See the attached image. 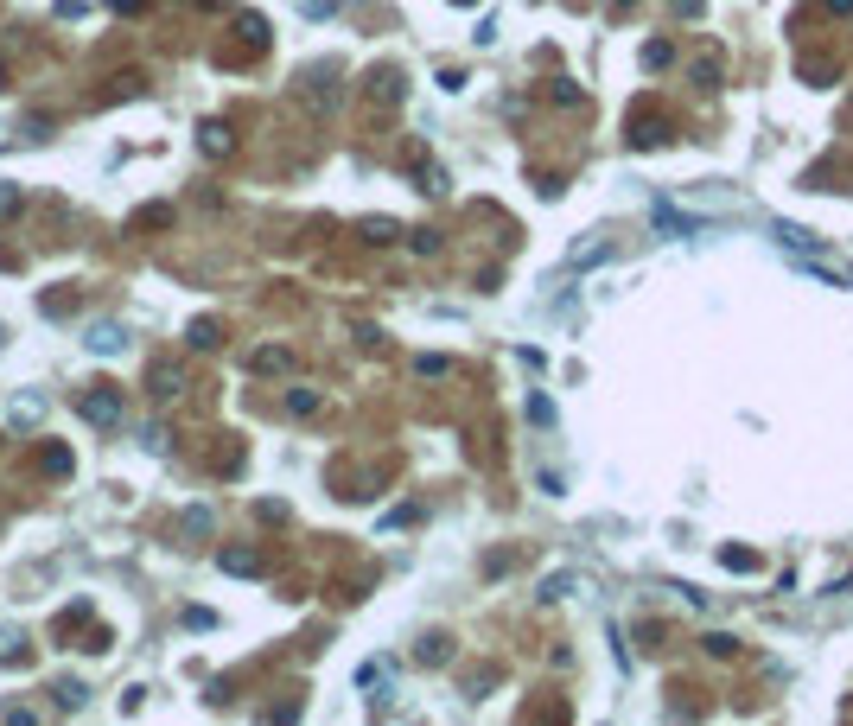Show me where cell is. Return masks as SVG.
<instances>
[{
    "instance_id": "5bb4252c",
    "label": "cell",
    "mask_w": 853,
    "mask_h": 726,
    "mask_svg": "<svg viewBox=\"0 0 853 726\" xmlns=\"http://www.w3.org/2000/svg\"><path fill=\"white\" fill-rule=\"evenodd\" d=\"M363 236H370V242H395V236H402V223H395V217H363Z\"/></svg>"
},
{
    "instance_id": "e0dca14e",
    "label": "cell",
    "mask_w": 853,
    "mask_h": 726,
    "mask_svg": "<svg viewBox=\"0 0 853 726\" xmlns=\"http://www.w3.org/2000/svg\"><path fill=\"white\" fill-rule=\"evenodd\" d=\"M631 147H663V121H637V128H631Z\"/></svg>"
},
{
    "instance_id": "7402d4cb",
    "label": "cell",
    "mask_w": 853,
    "mask_h": 726,
    "mask_svg": "<svg viewBox=\"0 0 853 726\" xmlns=\"http://www.w3.org/2000/svg\"><path fill=\"white\" fill-rule=\"evenodd\" d=\"M529 421H542V427L554 421V402H548V395H529Z\"/></svg>"
},
{
    "instance_id": "6da1fadb",
    "label": "cell",
    "mask_w": 853,
    "mask_h": 726,
    "mask_svg": "<svg viewBox=\"0 0 853 726\" xmlns=\"http://www.w3.org/2000/svg\"><path fill=\"white\" fill-rule=\"evenodd\" d=\"M77 414H83L90 427H121L128 402H121V389H115V383H90V389L77 395Z\"/></svg>"
},
{
    "instance_id": "30bf717a",
    "label": "cell",
    "mask_w": 853,
    "mask_h": 726,
    "mask_svg": "<svg viewBox=\"0 0 853 726\" xmlns=\"http://www.w3.org/2000/svg\"><path fill=\"white\" fill-rule=\"evenodd\" d=\"M179 389H185L179 363H153V395H179Z\"/></svg>"
},
{
    "instance_id": "f1b7e54d",
    "label": "cell",
    "mask_w": 853,
    "mask_h": 726,
    "mask_svg": "<svg viewBox=\"0 0 853 726\" xmlns=\"http://www.w3.org/2000/svg\"><path fill=\"white\" fill-rule=\"evenodd\" d=\"M0 90H7V64H0Z\"/></svg>"
},
{
    "instance_id": "2e32d148",
    "label": "cell",
    "mask_w": 853,
    "mask_h": 726,
    "mask_svg": "<svg viewBox=\"0 0 853 726\" xmlns=\"http://www.w3.org/2000/svg\"><path fill=\"white\" fill-rule=\"evenodd\" d=\"M172 223V204H147V211H134V230H160Z\"/></svg>"
},
{
    "instance_id": "5b68a950",
    "label": "cell",
    "mask_w": 853,
    "mask_h": 726,
    "mask_svg": "<svg viewBox=\"0 0 853 726\" xmlns=\"http://www.w3.org/2000/svg\"><path fill=\"white\" fill-rule=\"evenodd\" d=\"M249 363H255V376H281V370H293V351L287 344H261Z\"/></svg>"
},
{
    "instance_id": "3957f363",
    "label": "cell",
    "mask_w": 853,
    "mask_h": 726,
    "mask_svg": "<svg viewBox=\"0 0 853 726\" xmlns=\"http://www.w3.org/2000/svg\"><path fill=\"white\" fill-rule=\"evenodd\" d=\"M217 567H223V574H236V580H255L261 574V555H255V548H223Z\"/></svg>"
},
{
    "instance_id": "277c9868",
    "label": "cell",
    "mask_w": 853,
    "mask_h": 726,
    "mask_svg": "<svg viewBox=\"0 0 853 726\" xmlns=\"http://www.w3.org/2000/svg\"><path fill=\"white\" fill-rule=\"evenodd\" d=\"M230 147H236V134L223 128V121H204V128H198V153H204V160H217V153H230Z\"/></svg>"
},
{
    "instance_id": "d4e9b609",
    "label": "cell",
    "mask_w": 853,
    "mask_h": 726,
    "mask_svg": "<svg viewBox=\"0 0 853 726\" xmlns=\"http://www.w3.org/2000/svg\"><path fill=\"white\" fill-rule=\"evenodd\" d=\"M300 13H312V20H325V13H332V0H300Z\"/></svg>"
},
{
    "instance_id": "8fae6325",
    "label": "cell",
    "mask_w": 853,
    "mask_h": 726,
    "mask_svg": "<svg viewBox=\"0 0 853 726\" xmlns=\"http://www.w3.org/2000/svg\"><path fill=\"white\" fill-rule=\"evenodd\" d=\"M389 676H395V663H382V656H370V663L357 669V688H389Z\"/></svg>"
},
{
    "instance_id": "9a60e30c",
    "label": "cell",
    "mask_w": 853,
    "mask_h": 726,
    "mask_svg": "<svg viewBox=\"0 0 853 726\" xmlns=\"http://www.w3.org/2000/svg\"><path fill=\"white\" fill-rule=\"evenodd\" d=\"M287 414H319V389H287Z\"/></svg>"
},
{
    "instance_id": "603a6c76",
    "label": "cell",
    "mask_w": 853,
    "mask_h": 726,
    "mask_svg": "<svg viewBox=\"0 0 853 726\" xmlns=\"http://www.w3.org/2000/svg\"><path fill=\"white\" fill-rule=\"evenodd\" d=\"M421 663H446V637H427V644H421Z\"/></svg>"
},
{
    "instance_id": "ba28073f",
    "label": "cell",
    "mask_w": 853,
    "mask_h": 726,
    "mask_svg": "<svg viewBox=\"0 0 853 726\" xmlns=\"http://www.w3.org/2000/svg\"><path fill=\"white\" fill-rule=\"evenodd\" d=\"M121 344H128V332H121V325H109V319H102L96 332H90V351H96V357H115Z\"/></svg>"
},
{
    "instance_id": "44dd1931",
    "label": "cell",
    "mask_w": 853,
    "mask_h": 726,
    "mask_svg": "<svg viewBox=\"0 0 853 726\" xmlns=\"http://www.w3.org/2000/svg\"><path fill=\"white\" fill-rule=\"evenodd\" d=\"M179 529H191V535H204V529H211V510H185V516H179Z\"/></svg>"
},
{
    "instance_id": "83f0119b",
    "label": "cell",
    "mask_w": 853,
    "mask_h": 726,
    "mask_svg": "<svg viewBox=\"0 0 853 726\" xmlns=\"http://www.w3.org/2000/svg\"><path fill=\"white\" fill-rule=\"evenodd\" d=\"M828 7H834V13H853V0H828Z\"/></svg>"
},
{
    "instance_id": "d6986e66",
    "label": "cell",
    "mask_w": 853,
    "mask_h": 726,
    "mask_svg": "<svg viewBox=\"0 0 853 726\" xmlns=\"http://www.w3.org/2000/svg\"><path fill=\"white\" fill-rule=\"evenodd\" d=\"M669 58H675V51H669L663 39H650V45H643V64H650V71H663V64H669Z\"/></svg>"
},
{
    "instance_id": "8992f818",
    "label": "cell",
    "mask_w": 853,
    "mask_h": 726,
    "mask_svg": "<svg viewBox=\"0 0 853 726\" xmlns=\"http://www.w3.org/2000/svg\"><path fill=\"white\" fill-rule=\"evenodd\" d=\"M71 465H77L71 446H39V472L45 478H71Z\"/></svg>"
},
{
    "instance_id": "cb8c5ba5",
    "label": "cell",
    "mask_w": 853,
    "mask_h": 726,
    "mask_svg": "<svg viewBox=\"0 0 853 726\" xmlns=\"http://www.w3.org/2000/svg\"><path fill=\"white\" fill-rule=\"evenodd\" d=\"M20 211V185H0V217H13Z\"/></svg>"
},
{
    "instance_id": "9c48e42d",
    "label": "cell",
    "mask_w": 853,
    "mask_h": 726,
    "mask_svg": "<svg viewBox=\"0 0 853 726\" xmlns=\"http://www.w3.org/2000/svg\"><path fill=\"white\" fill-rule=\"evenodd\" d=\"M185 338H191V351H217V344H223V325H217V319H191Z\"/></svg>"
},
{
    "instance_id": "4fadbf2b",
    "label": "cell",
    "mask_w": 853,
    "mask_h": 726,
    "mask_svg": "<svg viewBox=\"0 0 853 726\" xmlns=\"http://www.w3.org/2000/svg\"><path fill=\"white\" fill-rule=\"evenodd\" d=\"M720 567H726V574H752L758 555H752V548H720Z\"/></svg>"
},
{
    "instance_id": "7a4b0ae2",
    "label": "cell",
    "mask_w": 853,
    "mask_h": 726,
    "mask_svg": "<svg viewBox=\"0 0 853 726\" xmlns=\"http://www.w3.org/2000/svg\"><path fill=\"white\" fill-rule=\"evenodd\" d=\"M650 223H656V230H663V236H694V230H701V223H688V217H682V211H675V204H669V198H656V211H650Z\"/></svg>"
},
{
    "instance_id": "52a82bcc",
    "label": "cell",
    "mask_w": 853,
    "mask_h": 726,
    "mask_svg": "<svg viewBox=\"0 0 853 726\" xmlns=\"http://www.w3.org/2000/svg\"><path fill=\"white\" fill-rule=\"evenodd\" d=\"M236 32H242V51L268 45V20H261V13H236Z\"/></svg>"
},
{
    "instance_id": "ffe728a7",
    "label": "cell",
    "mask_w": 853,
    "mask_h": 726,
    "mask_svg": "<svg viewBox=\"0 0 853 726\" xmlns=\"http://www.w3.org/2000/svg\"><path fill=\"white\" fill-rule=\"evenodd\" d=\"M414 179H421V192H446V172H440V166H421Z\"/></svg>"
},
{
    "instance_id": "7c38bea8",
    "label": "cell",
    "mask_w": 853,
    "mask_h": 726,
    "mask_svg": "<svg viewBox=\"0 0 853 726\" xmlns=\"http://www.w3.org/2000/svg\"><path fill=\"white\" fill-rule=\"evenodd\" d=\"M26 656H32V650H26V637H20V631H0V669L26 663Z\"/></svg>"
},
{
    "instance_id": "484cf974",
    "label": "cell",
    "mask_w": 853,
    "mask_h": 726,
    "mask_svg": "<svg viewBox=\"0 0 853 726\" xmlns=\"http://www.w3.org/2000/svg\"><path fill=\"white\" fill-rule=\"evenodd\" d=\"M102 7H115V13H147V0H102Z\"/></svg>"
},
{
    "instance_id": "ac0fdd59",
    "label": "cell",
    "mask_w": 853,
    "mask_h": 726,
    "mask_svg": "<svg viewBox=\"0 0 853 726\" xmlns=\"http://www.w3.org/2000/svg\"><path fill=\"white\" fill-rule=\"evenodd\" d=\"M51 695H58V707H71V714H77V707H83V682H58Z\"/></svg>"
},
{
    "instance_id": "4316f807",
    "label": "cell",
    "mask_w": 853,
    "mask_h": 726,
    "mask_svg": "<svg viewBox=\"0 0 853 726\" xmlns=\"http://www.w3.org/2000/svg\"><path fill=\"white\" fill-rule=\"evenodd\" d=\"M669 7H675V13H701V0H669Z\"/></svg>"
}]
</instances>
